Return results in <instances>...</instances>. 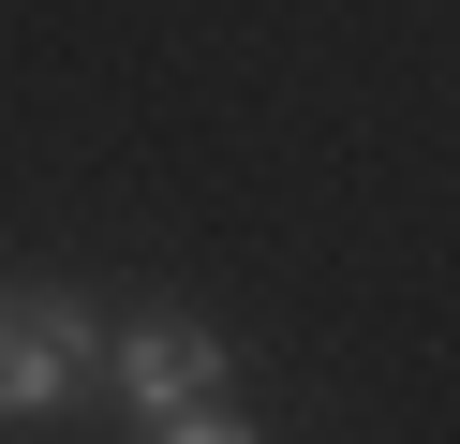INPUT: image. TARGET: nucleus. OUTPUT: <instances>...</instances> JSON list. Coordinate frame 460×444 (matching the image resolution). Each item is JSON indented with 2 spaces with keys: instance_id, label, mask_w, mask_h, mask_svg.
<instances>
[{
  "instance_id": "nucleus-2",
  "label": "nucleus",
  "mask_w": 460,
  "mask_h": 444,
  "mask_svg": "<svg viewBox=\"0 0 460 444\" xmlns=\"http://www.w3.org/2000/svg\"><path fill=\"white\" fill-rule=\"evenodd\" d=\"M104 370H119L134 414H193V400H223V341H208L193 311H134L119 341H104Z\"/></svg>"
},
{
  "instance_id": "nucleus-3",
  "label": "nucleus",
  "mask_w": 460,
  "mask_h": 444,
  "mask_svg": "<svg viewBox=\"0 0 460 444\" xmlns=\"http://www.w3.org/2000/svg\"><path fill=\"white\" fill-rule=\"evenodd\" d=\"M164 444H252V430H238L223 400H193V414H164Z\"/></svg>"
},
{
  "instance_id": "nucleus-1",
  "label": "nucleus",
  "mask_w": 460,
  "mask_h": 444,
  "mask_svg": "<svg viewBox=\"0 0 460 444\" xmlns=\"http://www.w3.org/2000/svg\"><path fill=\"white\" fill-rule=\"evenodd\" d=\"M104 370V326L75 311V296H0V414H60L75 385Z\"/></svg>"
}]
</instances>
